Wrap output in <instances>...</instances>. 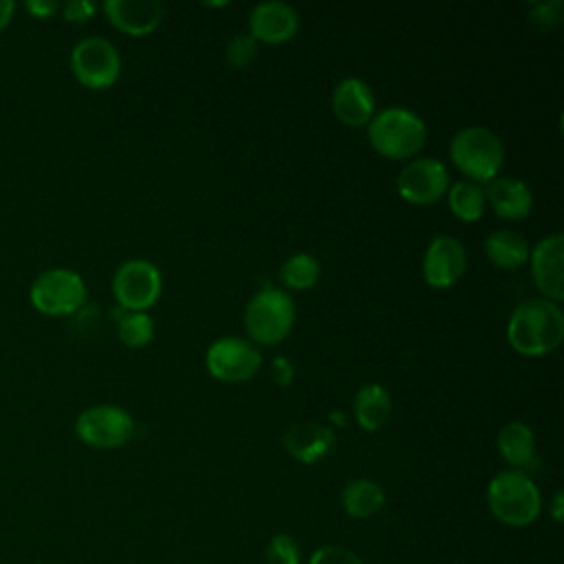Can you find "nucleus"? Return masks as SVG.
Instances as JSON below:
<instances>
[{"label":"nucleus","instance_id":"obj_1","mask_svg":"<svg viewBox=\"0 0 564 564\" xmlns=\"http://www.w3.org/2000/svg\"><path fill=\"white\" fill-rule=\"evenodd\" d=\"M564 339V313L546 297L522 300L507 322V341L524 357L553 352Z\"/></svg>","mask_w":564,"mask_h":564},{"label":"nucleus","instance_id":"obj_2","mask_svg":"<svg viewBox=\"0 0 564 564\" xmlns=\"http://www.w3.org/2000/svg\"><path fill=\"white\" fill-rule=\"evenodd\" d=\"M491 516L513 529L529 527L542 511V496L535 480L522 469L498 471L485 491Z\"/></svg>","mask_w":564,"mask_h":564},{"label":"nucleus","instance_id":"obj_3","mask_svg":"<svg viewBox=\"0 0 564 564\" xmlns=\"http://www.w3.org/2000/svg\"><path fill=\"white\" fill-rule=\"evenodd\" d=\"M427 139L423 117L403 106H388L372 115L368 121L370 145L388 159L414 156Z\"/></svg>","mask_w":564,"mask_h":564},{"label":"nucleus","instance_id":"obj_4","mask_svg":"<svg viewBox=\"0 0 564 564\" xmlns=\"http://www.w3.org/2000/svg\"><path fill=\"white\" fill-rule=\"evenodd\" d=\"M452 163L471 183H489L505 163V148L498 134L482 126L460 128L449 141Z\"/></svg>","mask_w":564,"mask_h":564},{"label":"nucleus","instance_id":"obj_5","mask_svg":"<svg viewBox=\"0 0 564 564\" xmlns=\"http://www.w3.org/2000/svg\"><path fill=\"white\" fill-rule=\"evenodd\" d=\"M245 330L247 335L262 344V346H275L293 328L295 322V304L293 297L278 289V286H267L260 289L245 306Z\"/></svg>","mask_w":564,"mask_h":564},{"label":"nucleus","instance_id":"obj_6","mask_svg":"<svg viewBox=\"0 0 564 564\" xmlns=\"http://www.w3.org/2000/svg\"><path fill=\"white\" fill-rule=\"evenodd\" d=\"M29 300L42 315L59 317L75 313L86 300L84 278L66 267H53L35 275L29 286Z\"/></svg>","mask_w":564,"mask_h":564},{"label":"nucleus","instance_id":"obj_7","mask_svg":"<svg viewBox=\"0 0 564 564\" xmlns=\"http://www.w3.org/2000/svg\"><path fill=\"white\" fill-rule=\"evenodd\" d=\"M68 64L75 79L90 90L110 88L121 73V57L117 46L101 35H88L79 40L70 51Z\"/></svg>","mask_w":564,"mask_h":564},{"label":"nucleus","instance_id":"obj_8","mask_svg":"<svg viewBox=\"0 0 564 564\" xmlns=\"http://www.w3.org/2000/svg\"><path fill=\"white\" fill-rule=\"evenodd\" d=\"M75 436L97 449H115L126 445L134 434V421L128 410L115 403H99L82 410L75 419Z\"/></svg>","mask_w":564,"mask_h":564},{"label":"nucleus","instance_id":"obj_9","mask_svg":"<svg viewBox=\"0 0 564 564\" xmlns=\"http://www.w3.org/2000/svg\"><path fill=\"white\" fill-rule=\"evenodd\" d=\"M163 289L161 271L145 258L123 260L112 275V295L128 311L150 308Z\"/></svg>","mask_w":564,"mask_h":564},{"label":"nucleus","instance_id":"obj_10","mask_svg":"<svg viewBox=\"0 0 564 564\" xmlns=\"http://www.w3.org/2000/svg\"><path fill=\"white\" fill-rule=\"evenodd\" d=\"M205 366L212 377L227 383H238L251 379L260 370L262 355L251 341L229 335L216 339L207 348Z\"/></svg>","mask_w":564,"mask_h":564},{"label":"nucleus","instance_id":"obj_11","mask_svg":"<svg viewBox=\"0 0 564 564\" xmlns=\"http://www.w3.org/2000/svg\"><path fill=\"white\" fill-rule=\"evenodd\" d=\"M447 187H449L447 167L443 161L434 156L410 159L397 176L399 196L412 205L436 203L443 194H447Z\"/></svg>","mask_w":564,"mask_h":564},{"label":"nucleus","instance_id":"obj_12","mask_svg":"<svg viewBox=\"0 0 564 564\" xmlns=\"http://www.w3.org/2000/svg\"><path fill=\"white\" fill-rule=\"evenodd\" d=\"M467 267L465 245L447 234H436L423 253V278L434 289H447L460 280Z\"/></svg>","mask_w":564,"mask_h":564},{"label":"nucleus","instance_id":"obj_13","mask_svg":"<svg viewBox=\"0 0 564 564\" xmlns=\"http://www.w3.org/2000/svg\"><path fill=\"white\" fill-rule=\"evenodd\" d=\"M531 278L551 302L564 300V238L560 231L542 238L529 253Z\"/></svg>","mask_w":564,"mask_h":564},{"label":"nucleus","instance_id":"obj_14","mask_svg":"<svg viewBox=\"0 0 564 564\" xmlns=\"http://www.w3.org/2000/svg\"><path fill=\"white\" fill-rule=\"evenodd\" d=\"M300 26V15L295 7L282 0H264L258 2L249 13V35L256 42L280 44L295 35Z\"/></svg>","mask_w":564,"mask_h":564},{"label":"nucleus","instance_id":"obj_15","mask_svg":"<svg viewBox=\"0 0 564 564\" xmlns=\"http://www.w3.org/2000/svg\"><path fill=\"white\" fill-rule=\"evenodd\" d=\"M330 106L335 117L344 126H364L372 119L375 115V93L368 82L361 77H344L337 82L330 95Z\"/></svg>","mask_w":564,"mask_h":564},{"label":"nucleus","instance_id":"obj_16","mask_svg":"<svg viewBox=\"0 0 564 564\" xmlns=\"http://www.w3.org/2000/svg\"><path fill=\"white\" fill-rule=\"evenodd\" d=\"M101 11L115 29L128 35H148L163 18V4L159 0H106Z\"/></svg>","mask_w":564,"mask_h":564},{"label":"nucleus","instance_id":"obj_17","mask_svg":"<svg viewBox=\"0 0 564 564\" xmlns=\"http://www.w3.org/2000/svg\"><path fill=\"white\" fill-rule=\"evenodd\" d=\"M284 449L304 465L322 460L335 445V432L317 421H297L282 436Z\"/></svg>","mask_w":564,"mask_h":564},{"label":"nucleus","instance_id":"obj_18","mask_svg":"<svg viewBox=\"0 0 564 564\" xmlns=\"http://www.w3.org/2000/svg\"><path fill=\"white\" fill-rule=\"evenodd\" d=\"M482 192L494 212L507 220H522L533 207V194L529 185L516 176H496Z\"/></svg>","mask_w":564,"mask_h":564},{"label":"nucleus","instance_id":"obj_19","mask_svg":"<svg viewBox=\"0 0 564 564\" xmlns=\"http://www.w3.org/2000/svg\"><path fill=\"white\" fill-rule=\"evenodd\" d=\"M352 412L355 421L366 432H377L386 425L390 412H392V399L388 390L381 383H364L352 399Z\"/></svg>","mask_w":564,"mask_h":564},{"label":"nucleus","instance_id":"obj_20","mask_svg":"<svg viewBox=\"0 0 564 564\" xmlns=\"http://www.w3.org/2000/svg\"><path fill=\"white\" fill-rule=\"evenodd\" d=\"M496 447L511 469L527 467L535 458V434L522 421H509L496 436Z\"/></svg>","mask_w":564,"mask_h":564},{"label":"nucleus","instance_id":"obj_21","mask_svg":"<svg viewBox=\"0 0 564 564\" xmlns=\"http://www.w3.org/2000/svg\"><path fill=\"white\" fill-rule=\"evenodd\" d=\"M386 505V491L377 480L352 478L341 489V507L355 520L377 516Z\"/></svg>","mask_w":564,"mask_h":564},{"label":"nucleus","instance_id":"obj_22","mask_svg":"<svg viewBox=\"0 0 564 564\" xmlns=\"http://www.w3.org/2000/svg\"><path fill=\"white\" fill-rule=\"evenodd\" d=\"M485 253L500 269H520L529 260V245L520 234L498 229L485 238Z\"/></svg>","mask_w":564,"mask_h":564},{"label":"nucleus","instance_id":"obj_23","mask_svg":"<svg viewBox=\"0 0 564 564\" xmlns=\"http://www.w3.org/2000/svg\"><path fill=\"white\" fill-rule=\"evenodd\" d=\"M485 192L478 183L471 181H456L447 187V205L452 214L465 223H474L485 212Z\"/></svg>","mask_w":564,"mask_h":564},{"label":"nucleus","instance_id":"obj_24","mask_svg":"<svg viewBox=\"0 0 564 564\" xmlns=\"http://www.w3.org/2000/svg\"><path fill=\"white\" fill-rule=\"evenodd\" d=\"M319 273H322L319 260L306 251L289 256L280 267V280L289 289H297V291L311 289L319 280Z\"/></svg>","mask_w":564,"mask_h":564},{"label":"nucleus","instance_id":"obj_25","mask_svg":"<svg viewBox=\"0 0 564 564\" xmlns=\"http://www.w3.org/2000/svg\"><path fill=\"white\" fill-rule=\"evenodd\" d=\"M119 341L128 348H141L154 337V322L145 311H128L117 322Z\"/></svg>","mask_w":564,"mask_h":564},{"label":"nucleus","instance_id":"obj_26","mask_svg":"<svg viewBox=\"0 0 564 564\" xmlns=\"http://www.w3.org/2000/svg\"><path fill=\"white\" fill-rule=\"evenodd\" d=\"M264 564H300V544L289 533H275L264 546Z\"/></svg>","mask_w":564,"mask_h":564},{"label":"nucleus","instance_id":"obj_27","mask_svg":"<svg viewBox=\"0 0 564 564\" xmlns=\"http://www.w3.org/2000/svg\"><path fill=\"white\" fill-rule=\"evenodd\" d=\"M258 53V42L253 35L249 33H238L229 40L227 44V51H225V57L227 62L234 66V68H242L247 66Z\"/></svg>","mask_w":564,"mask_h":564},{"label":"nucleus","instance_id":"obj_28","mask_svg":"<svg viewBox=\"0 0 564 564\" xmlns=\"http://www.w3.org/2000/svg\"><path fill=\"white\" fill-rule=\"evenodd\" d=\"M562 11H564V4L562 0H546V2H533L529 7V22L540 29V31H546L555 24L562 22Z\"/></svg>","mask_w":564,"mask_h":564},{"label":"nucleus","instance_id":"obj_29","mask_svg":"<svg viewBox=\"0 0 564 564\" xmlns=\"http://www.w3.org/2000/svg\"><path fill=\"white\" fill-rule=\"evenodd\" d=\"M306 564H364L361 557L348 549V546H339V544H324L319 549H315L308 557Z\"/></svg>","mask_w":564,"mask_h":564},{"label":"nucleus","instance_id":"obj_30","mask_svg":"<svg viewBox=\"0 0 564 564\" xmlns=\"http://www.w3.org/2000/svg\"><path fill=\"white\" fill-rule=\"evenodd\" d=\"M59 9L68 22H88L97 13V4L90 0H68Z\"/></svg>","mask_w":564,"mask_h":564},{"label":"nucleus","instance_id":"obj_31","mask_svg":"<svg viewBox=\"0 0 564 564\" xmlns=\"http://www.w3.org/2000/svg\"><path fill=\"white\" fill-rule=\"evenodd\" d=\"M269 372H271L273 383H275V386H280V388L291 386V383H293V379H295V368H293V364H291L286 357H282V355H278V357H273V359H271Z\"/></svg>","mask_w":564,"mask_h":564},{"label":"nucleus","instance_id":"obj_32","mask_svg":"<svg viewBox=\"0 0 564 564\" xmlns=\"http://www.w3.org/2000/svg\"><path fill=\"white\" fill-rule=\"evenodd\" d=\"M24 9L35 18V20H48L59 11V2L55 0H26Z\"/></svg>","mask_w":564,"mask_h":564},{"label":"nucleus","instance_id":"obj_33","mask_svg":"<svg viewBox=\"0 0 564 564\" xmlns=\"http://www.w3.org/2000/svg\"><path fill=\"white\" fill-rule=\"evenodd\" d=\"M15 13V2L13 0H0V31L9 26Z\"/></svg>","mask_w":564,"mask_h":564},{"label":"nucleus","instance_id":"obj_34","mask_svg":"<svg viewBox=\"0 0 564 564\" xmlns=\"http://www.w3.org/2000/svg\"><path fill=\"white\" fill-rule=\"evenodd\" d=\"M562 516H564V494L555 491L551 498V518L553 522H562Z\"/></svg>","mask_w":564,"mask_h":564},{"label":"nucleus","instance_id":"obj_35","mask_svg":"<svg viewBox=\"0 0 564 564\" xmlns=\"http://www.w3.org/2000/svg\"><path fill=\"white\" fill-rule=\"evenodd\" d=\"M330 421H337V425H344V423H346V419H344L341 412H333V414H330Z\"/></svg>","mask_w":564,"mask_h":564}]
</instances>
